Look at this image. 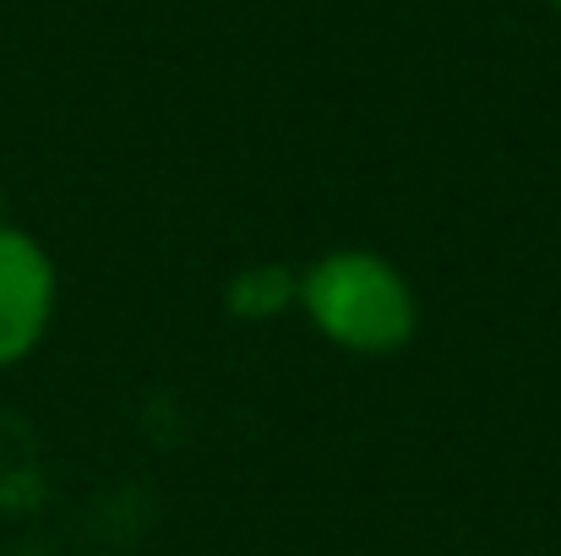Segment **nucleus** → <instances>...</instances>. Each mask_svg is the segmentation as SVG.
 I'll return each instance as SVG.
<instances>
[{
    "label": "nucleus",
    "instance_id": "4",
    "mask_svg": "<svg viewBox=\"0 0 561 556\" xmlns=\"http://www.w3.org/2000/svg\"><path fill=\"white\" fill-rule=\"evenodd\" d=\"M0 224H5V185H0Z\"/></svg>",
    "mask_w": 561,
    "mask_h": 556
},
{
    "label": "nucleus",
    "instance_id": "1",
    "mask_svg": "<svg viewBox=\"0 0 561 556\" xmlns=\"http://www.w3.org/2000/svg\"><path fill=\"white\" fill-rule=\"evenodd\" d=\"M300 311L344 355H398L420 333L414 284L366 246H339L300 268Z\"/></svg>",
    "mask_w": 561,
    "mask_h": 556
},
{
    "label": "nucleus",
    "instance_id": "2",
    "mask_svg": "<svg viewBox=\"0 0 561 556\" xmlns=\"http://www.w3.org/2000/svg\"><path fill=\"white\" fill-rule=\"evenodd\" d=\"M55 300H60L55 257L44 251L38 235L5 218L0 224V371L22 366L44 344L55 322Z\"/></svg>",
    "mask_w": 561,
    "mask_h": 556
},
{
    "label": "nucleus",
    "instance_id": "3",
    "mask_svg": "<svg viewBox=\"0 0 561 556\" xmlns=\"http://www.w3.org/2000/svg\"><path fill=\"white\" fill-rule=\"evenodd\" d=\"M300 306V273L289 262H251L224 284V311L234 322H273Z\"/></svg>",
    "mask_w": 561,
    "mask_h": 556
},
{
    "label": "nucleus",
    "instance_id": "5",
    "mask_svg": "<svg viewBox=\"0 0 561 556\" xmlns=\"http://www.w3.org/2000/svg\"><path fill=\"white\" fill-rule=\"evenodd\" d=\"M546 5H557V11H561V0H546Z\"/></svg>",
    "mask_w": 561,
    "mask_h": 556
}]
</instances>
